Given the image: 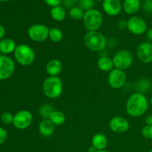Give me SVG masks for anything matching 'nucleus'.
Returning <instances> with one entry per match:
<instances>
[{
	"label": "nucleus",
	"mask_w": 152,
	"mask_h": 152,
	"mask_svg": "<svg viewBox=\"0 0 152 152\" xmlns=\"http://www.w3.org/2000/svg\"><path fill=\"white\" fill-rule=\"evenodd\" d=\"M149 106V102L143 94H132L126 104V111L127 114L132 117H140L147 112Z\"/></svg>",
	"instance_id": "1"
},
{
	"label": "nucleus",
	"mask_w": 152,
	"mask_h": 152,
	"mask_svg": "<svg viewBox=\"0 0 152 152\" xmlns=\"http://www.w3.org/2000/svg\"><path fill=\"white\" fill-rule=\"evenodd\" d=\"M50 14L52 19L56 22H62L66 17V11L65 7L62 5L51 7Z\"/></svg>",
	"instance_id": "21"
},
{
	"label": "nucleus",
	"mask_w": 152,
	"mask_h": 152,
	"mask_svg": "<svg viewBox=\"0 0 152 152\" xmlns=\"http://www.w3.org/2000/svg\"><path fill=\"white\" fill-rule=\"evenodd\" d=\"M95 5L94 0H79L78 7H80L83 11L86 12L94 9Z\"/></svg>",
	"instance_id": "27"
},
{
	"label": "nucleus",
	"mask_w": 152,
	"mask_h": 152,
	"mask_svg": "<svg viewBox=\"0 0 152 152\" xmlns=\"http://www.w3.org/2000/svg\"><path fill=\"white\" fill-rule=\"evenodd\" d=\"M45 69L49 77H58L62 71V64L59 59H52L47 63Z\"/></svg>",
	"instance_id": "16"
},
{
	"label": "nucleus",
	"mask_w": 152,
	"mask_h": 152,
	"mask_svg": "<svg viewBox=\"0 0 152 152\" xmlns=\"http://www.w3.org/2000/svg\"><path fill=\"white\" fill-rule=\"evenodd\" d=\"M4 34H5V28H4V26L0 24V40L2 39Z\"/></svg>",
	"instance_id": "37"
},
{
	"label": "nucleus",
	"mask_w": 152,
	"mask_h": 152,
	"mask_svg": "<svg viewBox=\"0 0 152 152\" xmlns=\"http://www.w3.org/2000/svg\"><path fill=\"white\" fill-rule=\"evenodd\" d=\"M64 34L62 30L58 28H52L49 30L48 38L51 40L53 42L58 43L61 42L63 39Z\"/></svg>",
	"instance_id": "24"
},
{
	"label": "nucleus",
	"mask_w": 152,
	"mask_h": 152,
	"mask_svg": "<svg viewBox=\"0 0 152 152\" xmlns=\"http://www.w3.org/2000/svg\"><path fill=\"white\" fill-rule=\"evenodd\" d=\"M148 152H152V149H151V150H150V151H148Z\"/></svg>",
	"instance_id": "44"
},
{
	"label": "nucleus",
	"mask_w": 152,
	"mask_h": 152,
	"mask_svg": "<svg viewBox=\"0 0 152 152\" xmlns=\"http://www.w3.org/2000/svg\"><path fill=\"white\" fill-rule=\"evenodd\" d=\"M151 86V83L150 82V80H148V79L143 78L140 80L136 83V86H136L137 92L145 94V93H147L149 91Z\"/></svg>",
	"instance_id": "23"
},
{
	"label": "nucleus",
	"mask_w": 152,
	"mask_h": 152,
	"mask_svg": "<svg viewBox=\"0 0 152 152\" xmlns=\"http://www.w3.org/2000/svg\"><path fill=\"white\" fill-rule=\"evenodd\" d=\"M112 61L114 68L125 71L132 66L134 56L129 50H120L114 53L112 57Z\"/></svg>",
	"instance_id": "6"
},
{
	"label": "nucleus",
	"mask_w": 152,
	"mask_h": 152,
	"mask_svg": "<svg viewBox=\"0 0 152 152\" xmlns=\"http://www.w3.org/2000/svg\"><path fill=\"white\" fill-rule=\"evenodd\" d=\"M117 28L121 31L127 29V21L125 20V19H120L117 23Z\"/></svg>",
	"instance_id": "34"
},
{
	"label": "nucleus",
	"mask_w": 152,
	"mask_h": 152,
	"mask_svg": "<svg viewBox=\"0 0 152 152\" xmlns=\"http://www.w3.org/2000/svg\"><path fill=\"white\" fill-rule=\"evenodd\" d=\"M0 53H1V52H0Z\"/></svg>",
	"instance_id": "46"
},
{
	"label": "nucleus",
	"mask_w": 152,
	"mask_h": 152,
	"mask_svg": "<svg viewBox=\"0 0 152 152\" xmlns=\"http://www.w3.org/2000/svg\"><path fill=\"white\" fill-rule=\"evenodd\" d=\"M137 56L143 63L152 62V44L149 42H141L137 48Z\"/></svg>",
	"instance_id": "13"
},
{
	"label": "nucleus",
	"mask_w": 152,
	"mask_h": 152,
	"mask_svg": "<svg viewBox=\"0 0 152 152\" xmlns=\"http://www.w3.org/2000/svg\"><path fill=\"white\" fill-rule=\"evenodd\" d=\"M42 91L49 99H57L63 91V83L59 77H48L42 83Z\"/></svg>",
	"instance_id": "3"
},
{
	"label": "nucleus",
	"mask_w": 152,
	"mask_h": 152,
	"mask_svg": "<svg viewBox=\"0 0 152 152\" xmlns=\"http://www.w3.org/2000/svg\"><path fill=\"white\" fill-rule=\"evenodd\" d=\"M98 68L102 72H110L114 69V63L112 59L108 56H101L96 62Z\"/></svg>",
	"instance_id": "20"
},
{
	"label": "nucleus",
	"mask_w": 152,
	"mask_h": 152,
	"mask_svg": "<svg viewBox=\"0 0 152 152\" xmlns=\"http://www.w3.org/2000/svg\"><path fill=\"white\" fill-rule=\"evenodd\" d=\"M145 123L148 126H152V115H148L145 117Z\"/></svg>",
	"instance_id": "36"
},
{
	"label": "nucleus",
	"mask_w": 152,
	"mask_h": 152,
	"mask_svg": "<svg viewBox=\"0 0 152 152\" xmlns=\"http://www.w3.org/2000/svg\"><path fill=\"white\" fill-rule=\"evenodd\" d=\"M84 42L86 48L96 53L102 51L107 45L106 37L96 31H88L84 37Z\"/></svg>",
	"instance_id": "2"
},
{
	"label": "nucleus",
	"mask_w": 152,
	"mask_h": 152,
	"mask_svg": "<svg viewBox=\"0 0 152 152\" xmlns=\"http://www.w3.org/2000/svg\"><path fill=\"white\" fill-rule=\"evenodd\" d=\"M78 2L79 0H62L63 7L68 8L69 10L74 7H77V4L78 5Z\"/></svg>",
	"instance_id": "30"
},
{
	"label": "nucleus",
	"mask_w": 152,
	"mask_h": 152,
	"mask_svg": "<svg viewBox=\"0 0 152 152\" xmlns=\"http://www.w3.org/2000/svg\"><path fill=\"white\" fill-rule=\"evenodd\" d=\"M126 79L127 76L124 71L114 68L108 73V83L112 88L120 89L126 84Z\"/></svg>",
	"instance_id": "10"
},
{
	"label": "nucleus",
	"mask_w": 152,
	"mask_h": 152,
	"mask_svg": "<svg viewBox=\"0 0 152 152\" xmlns=\"http://www.w3.org/2000/svg\"><path fill=\"white\" fill-rule=\"evenodd\" d=\"M83 22L84 27L88 31H96L102 26L103 16L100 11L94 8L85 12Z\"/></svg>",
	"instance_id": "5"
},
{
	"label": "nucleus",
	"mask_w": 152,
	"mask_h": 152,
	"mask_svg": "<svg viewBox=\"0 0 152 152\" xmlns=\"http://www.w3.org/2000/svg\"><path fill=\"white\" fill-rule=\"evenodd\" d=\"M108 144L107 137L104 134L97 133L94 134L91 140V145H93L97 151L105 150Z\"/></svg>",
	"instance_id": "17"
},
{
	"label": "nucleus",
	"mask_w": 152,
	"mask_h": 152,
	"mask_svg": "<svg viewBox=\"0 0 152 152\" xmlns=\"http://www.w3.org/2000/svg\"><path fill=\"white\" fill-rule=\"evenodd\" d=\"M95 1H104V0H94Z\"/></svg>",
	"instance_id": "41"
},
{
	"label": "nucleus",
	"mask_w": 152,
	"mask_h": 152,
	"mask_svg": "<svg viewBox=\"0 0 152 152\" xmlns=\"http://www.w3.org/2000/svg\"><path fill=\"white\" fill-rule=\"evenodd\" d=\"M151 44H152V42H151Z\"/></svg>",
	"instance_id": "45"
},
{
	"label": "nucleus",
	"mask_w": 152,
	"mask_h": 152,
	"mask_svg": "<svg viewBox=\"0 0 152 152\" xmlns=\"http://www.w3.org/2000/svg\"><path fill=\"white\" fill-rule=\"evenodd\" d=\"M9 1V0H0V1Z\"/></svg>",
	"instance_id": "42"
},
{
	"label": "nucleus",
	"mask_w": 152,
	"mask_h": 152,
	"mask_svg": "<svg viewBox=\"0 0 152 152\" xmlns=\"http://www.w3.org/2000/svg\"><path fill=\"white\" fill-rule=\"evenodd\" d=\"M16 46L15 41L12 39L4 38L0 40V52L4 55L14 53Z\"/></svg>",
	"instance_id": "18"
},
{
	"label": "nucleus",
	"mask_w": 152,
	"mask_h": 152,
	"mask_svg": "<svg viewBox=\"0 0 152 152\" xmlns=\"http://www.w3.org/2000/svg\"><path fill=\"white\" fill-rule=\"evenodd\" d=\"M84 14L85 11H83L78 6L73 7V8L69 10V16L72 19H74V20H80V19H83Z\"/></svg>",
	"instance_id": "26"
},
{
	"label": "nucleus",
	"mask_w": 152,
	"mask_h": 152,
	"mask_svg": "<svg viewBox=\"0 0 152 152\" xmlns=\"http://www.w3.org/2000/svg\"><path fill=\"white\" fill-rule=\"evenodd\" d=\"M34 117L31 111L28 110H22L16 113L13 117V125L19 130H25L31 126Z\"/></svg>",
	"instance_id": "8"
},
{
	"label": "nucleus",
	"mask_w": 152,
	"mask_h": 152,
	"mask_svg": "<svg viewBox=\"0 0 152 152\" xmlns=\"http://www.w3.org/2000/svg\"><path fill=\"white\" fill-rule=\"evenodd\" d=\"M96 152H109V151H106V150H101V151H97Z\"/></svg>",
	"instance_id": "39"
},
{
	"label": "nucleus",
	"mask_w": 152,
	"mask_h": 152,
	"mask_svg": "<svg viewBox=\"0 0 152 152\" xmlns=\"http://www.w3.org/2000/svg\"><path fill=\"white\" fill-rule=\"evenodd\" d=\"M96 151H97V150H96L93 145H91V146H89L88 148V152H96Z\"/></svg>",
	"instance_id": "38"
},
{
	"label": "nucleus",
	"mask_w": 152,
	"mask_h": 152,
	"mask_svg": "<svg viewBox=\"0 0 152 152\" xmlns=\"http://www.w3.org/2000/svg\"><path fill=\"white\" fill-rule=\"evenodd\" d=\"M142 7L147 13H152V1H145Z\"/></svg>",
	"instance_id": "33"
},
{
	"label": "nucleus",
	"mask_w": 152,
	"mask_h": 152,
	"mask_svg": "<svg viewBox=\"0 0 152 152\" xmlns=\"http://www.w3.org/2000/svg\"><path fill=\"white\" fill-rule=\"evenodd\" d=\"M141 7L140 0H124L123 9L125 13L129 15H133L140 10Z\"/></svg>",
	"instance_id": "19"
},
{
	"label": "nucleus",
	"mask_w": 152,
	"mask_h": 152,
	"mask_svg": "<svg viewBox=\"0 0 152 152\" xmlns=\"http://www.w3.org/2000/svg\"><path fill=\"white\" fill-rule=\"evenodd\" d=\"M108 126L111 132L114 133L123 134L129 131L130 128V123L127 119L124 118L123 117L115 116L110 120Z\"/></svg>",
	"instance_id": "12"
},
{
	"label": "nucleus",
	"mask_w": 152,
	"mask_h": 152,
	"mask_svg": "<svg viewBox=\"0 0 152 152\" xmlns=\"http://www.w3.org/2000/svg\"><path fill=\"white\" fill-rule=\"evenodd\" d=\"M13 53L16 62L22 66H29L35 60V51L27 44L18 45Z\"/></svg>",
	"instance_id": "4"
},
{
	"label": "nucleus",
	"mask_w": 152,
	"mask_h": 152,
	"mask_svg": "<svg viewBox=\"0 0 152 152\" xmlns=\"http://www.w3.org/2000/svg\"><path fill=\"white\" fill-rule=\"evenodd\" d=\"M145 1H152V0H145Z\"/></svg>",
	"instance_id": "43"
},
{
	"label": "nucleus",
	"mask_w": 152,
	"mask_h": 152,
	"mask_svg": "<svg viewBox=\"0 0 152 152\" xmlns=\"http://www.w3.org/2000/svg\"><path fill=\"white\" fill-rule=\"evenodd\" d=\"M15 71L14 61L6 55L0 56V80L10 78Z\"/></svg>",
	"instance_id": "11"
},
{
	"label": "nucleus",
	"mask_w": 152,
	"mask_h": 152,
	"mask_svg": "<svg viewBox=\"0 0 152 152\" xmlns=\"http://www.w3.org/2000/svg\"><path fill=\"white\" fill-rule=\"evenodd\" d=\"M102 9L108 16H115L120 14L123 4L120 0H104L102 1Z\"/></svg>",
	"instance_id": "14"
},
{
	"label": "nucleus",
	"mask_w": 152,
	"mask_h": 152,
	"mask_svg": "<svg viewBox=\"0 0 152 152\" xmlns=\"http://www.w3.org/2000/svg\"><path fill=\"white\" fill-rule=\"evenodd\" d=\"M53 111H54V109H53L51 105H50V104H44V105L40 106L39 109V115L43 119H49L50 114H52Z\"/></svg>",
	"instance_id": "25"
},
{
	"label": "nucleus",
	"mask_w": 152,
	"mask_h": 152,
	"mask_svg": "<svg viewBox=\"0 0 152 152\" xmlns=\"http://www.w3.org/2000/svg\"><path fill=\"white\" fill-rule=\"evenodd\" d=\"M13 117L14 116L10 112H4V114H2L1 117V122H2L5 125H9L13 123Z\"/></svg>",
	"instance_id": "29"
},
{
	"label": "nucleus",
	"mask_w": 152,
	"mask_h": 152,
	"mask_svg": "<svg viewBox=\"0 0 152 152\" xmlns=\"http://www.w3.org/2000/svg\"><path fill=\"white\" fill-rule=\"evenodd\" d=\"M145 35H146V38L152 42V28H148L146 32H145Z\"/></svg>",
	"instance_id": "35"
},
{
	"label": "nucleus",
	"mask_w": 152,
	"mask_h": 152,
	"mask_svg": "<svg viewBox=\"0 0 152 152\" xmlns=\"http://www.w3.org/2000/svg\"><path fill=\"white\" fill-rule=\"evenodd\" d=\"M49 120L53 123V124L55 126H60L65 123L66 117H65V114L63 112L58 111V110H54L50 114Z\"/></svg>",
	"instance_id": "22"
},
{
	"label": "nucleus",
	"mask_w": 152,
	"mask_h": 152,
	"mask_svg": "<svg viewBox=\"0 0 152 152\" xmlns=\"http://www.w3.org/2000/svg\"><path fill=\"white\" fill-rule=\"evenodd\" d=\"M38 130L43 137H50L54 133L55 126L49 119H43L39 123Z\"/></svg>",
	"instance_id": "15"
},
{
	"label": "nucleus",
	"mask_w": 152,
	"mask_h": 152,
	"mask_svg": "<svg viewBox=\"0 0 152 152\" xmlns=\"http://www.w3.org/2000/svg\"><path fill=\"white\" fill-rule=\"evenodd\" d=\"M141 134L145 139L152 140V126L145 125L141 130Z\"/></svg>",
	"instance_id": "28"
},
{
	"label": "nucleus",
	"mask_w": 152,
	"mask_h": 152,
	"mask_svg": "<svg viewBox=\"0 0 152 152\" xmlns=\"http://www.w3.org/2000/svg\"><path fill=\"white\" fill-rule=\"evenodd\" d=\"M49 28L45 25L37 23L32 25L28 30V36L33 42H43L49 36Z\"/></svg>",
	"instance_id": "7"
},
{
	"label": "nucleus",
	"mask_w": 152,
	"mask_h": 152,
	"mask_svg": "<svg viewBox=\"0 0 152 152\" xmlns=\"http://www.w3.org/2000/svg\"><path fill=\"white\" fill-rule=\"evenodd\" d=\"M127 30L134 35H142L148 30L146 22L140 16H132L127 20Z\"/></svg>",
	"instance_id": "9"
},
{
	"label": "nucleus",
	"mask_w": 152,
	"mask_h": 152,
	"mask_svg": "<svg viewBox=\"0 0 152 152\" xmlns=\"http://www.w3.org/2000/svg\"><path fill=\"white\" fill-rule=\"evenodd\" d=\"M150 104H151V105L152 106V96H151V99H150Z\"/></svg>",
	"instance_id": "40"
},
{
	"label": "nucleus",
	"mask_w": 152,
	"mask_h": 152,
	"mask_svg": "<svg viewBox=\"0 0 152 152\" xmlns=\"http://www.w3.org/2000/svg\"><path fill=\"white\" fill-rule=\"evenodd\" d=\"M43 1H45L46 4L51 7L61 5V4L62 3V0H43Z\"/></svg>",
	"instance_id": "31"
},
{
	"label": "nucleus",
	"mask_w": 152,
	"mask_h": 152,
	"mask_svg": "<svg viewBox=\"0 0 152 152\" xmlns=\"http://www.w3.org/2000/svg\"><path fill=\"white\" fill-rule=\"evenodd\" d=\"M7 138V133L5 129L0 127V145L4 143Z\"/></svg>",
	"instance_id": "32"
}]
</instances>
